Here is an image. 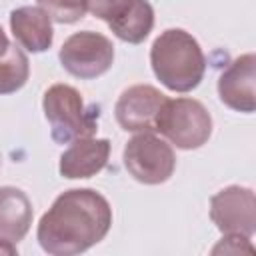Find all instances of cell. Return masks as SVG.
I'll return each instance as SVG.
<instances>
[{
	"label": "cell",
	"instance_id": "cell-1",
	"mask_svg": "<svg viewBox=\"0 0 256 256\" xmlns=\"http://www.w3.org/2000/svg\"><path fill=\"white\" fill-rule=\"evenodd\" d=\"M112 226L110 202L92 188H70L42 214L36 240L52 256H76L102 242Z\"/></svg>",
	"mask_w": 256,
	"mask_h": 256
},
{
	"label": "cell",
	"instance_id": "cell-2",
	"mask_svg": "<svg viewBox=\"0 0 256 256\" xmlns=\"http://www.w3.org/2000/svg\"><path fill=\"white\" fill-rule=\"evenodd\" d=\"M150 66L154 76L168 90L190 92L204 78L206 56L190 32L182 28H168L152 42Z\"/></svg>",
	"mask_w": 256,
	"mask_h": 256
},
{
	"label": "cell",
	"instance_id": "cell-3",
	"mask_svg": "<svg viewBox=\"0 0 256 256\" xmlns=\"http://www.w3.org/2000/svg\"><path fill=\"white\" fill-rule=\"evenodd\" d=\"M42 110L50 124V136L58 144L94 136L98 130V108L86 106L82 94L70 84H52L44 92Z\"/></svg>",
	"mask_w": 256,
	"mask_h": 256
},
{
	"label": "cell",
	"instance_id": "cell-4",
	"mask_svg": "<svg viewBox=\"0 0 256 256\" xmlns=\"http://www.w3.org/2000/svg\"><path fill=\"white\" fill-rule=\"evenodd\" d=\"M154 130L180 150H196L212 136V116L200 100L166 98Z\"/></svg>",
	"mask_w": 256,
	"mask_h": 256
},
{
	"label": "cell",
	"instance_id": "cell-5",
	"mask_svg": "<svg viewBox=\"0 0 256 256\" xmlns=\"http://www.w3.org/2000/svg\"><path fill=\"white\" fill-rule=\"evenodd\" d=\"M122 160L128 174L136 182L148 186L164 184L176 168V154L172 146L152 132H136V136L126 142Z\"/></svg>",
	"mask_w": 256,
	"mask_h": 256
},
{
	"label": "cell",
	"instance_id": "cell-6",
	"mask_svg": "<svg viewBox=\"0 0 256 256\" xmlns=\"http://www.w3.org/2000/svg\"><path fill=\"white\" fill-rule=\"evenodd\" d=\"M58 60L68 74L80 80H94L110 70L114 62V44L108 36L94 30L74 32L60 46Z\"/></svg>",
	"mask_w": 256,
	"mask_h": 256
},
{
	"label": "cell",
	"instance_id": "cell-7",
	"mask_svg": "<svg viewBox=\"0 0 256 256\" xmlns=\"http://www.w3.org/2000/svg\"><path fill=\"white\" fill-rule=\"evenodd\" d=\"M210 220L222 234H242L252 238L256 232V194L246 186H226L210 198Z\"/></svg>",
	"mask_w": 256,
	"mask_h": 256
},
{
	"label": "cell",
	"instance_id": "cell-8",
	"mask_svg": "<svg viewBox=\"0 0 256 256\" xmlns=\"http://www.w3.org/2000/svg\"><path fill=\"white\" fill-rule=\"evenodd\" d=\"M164 100L166 96L158 88L150 84H134L116 100V122L126 132H152Z\"/></svg>",
	"mask_w": 256,
	"mask_h": 256
},
{
	"label": "cell",
	"instance_id": "cell-9",
	"mask_svg": "<svg viewBox=\"0 0 256 256\" xmlns=\"http://www.w3.org/2000/svg\"><path fill=\"white\" fill-rule=\"evenodd\" d=\"M256 56L242 54L222 70L218 78V98L224 106L236 112L252 114L256 110Z\"/></svg>",
	"mask_w": 256,
	"mask_h": 256
},
{
	"label": "cell",
	"instance_id": "cell-10",
	"mask_svg": "<svg viewBox=\"0 0 256 256\" xmlns=\"http://www.w3.org/2000/svg\"><path fill=\"white\" fill-rule=\"evenodd\" d=\"M110 156V140L108 138H80L70 142V148H66L60 154L58 172L62 178L68 180H80V178H92L98 172L104 170Z\"/></svg>",
	"mask_w": 256,
	"mask_h": 256
},
{
	"label": "cell",
	"instance_id": "cell-11",
	"mask_svg": "<svg viewBox=\"0 0 256 256\" xmlns=\"http://www.w3.org/2000/svg\"><path fill=\"white\" fill-rule=\"evenodd\" d=\"M10 30L20 48L40 54L54 42L52 18L40 6H20L10 12Z\"/></svg>",
	"mask_w": 256,
	"mask_h": 256
},
{
	"label": "cell",
	"instance_id": "cell-12",
	"mask_svg": "<svg viewBox=\"0 0 256 256\" xmlns=\"http://www.w3.org/2000/svg\"><path fill=\"white\" fill-rule=\"evenodd\" d=\"M34 208L24 190L0 186V240L18 244L30 230Z\"/></svg>",
	"mask_w": 256,
	"mask_h": 256
},
{
	"label": "cell",
	"instance_id": "cell-13",
	"mask_svg": "<svg viewBox=\"0 0 256 256\" xmlns=\"http://www.w3.org/2000/svg\"><path fill=\"white\" fill-rule=\"evenodd\" d=\"M108 28L122 42L140 44L148 38L154 28V8L148 0H134L132 8L118 20L110 22Z\"/></svg>",
	"mask_w": 256,
	"mask_h": 256
},
{
	"label": "cell",
	"instance_id": "cell-14",
	"mask_svg": "<svg viewBox=\"0 0 256 256\" xmlns=\"http://www.w3.org/2000/svg\"><path fill=\"white\" fill-rule=\"evenodd\" d=\"M28 76L30 62L26 52L20 46L10 44L6 54L0 58V96L18 92L28 82Z\"/></svg>",
	"mask_w": 256,
	"mask_h": 256
},
{
	"label": "cell",
	"instance_id": "cell-15",
	"mask_svg": "<svg viewBox=\"0 0 256 256\" xmlns=\"http://www.w3.org/2000/svg\"><path fill=\"white\" fill-rule=\"evenodd\" d=\"M38 6L60 24H74L86 14V0H36Z\"/></svg>",
	"mask_w": 256,
	"mask_h": 256
},
{
	"label": "cell",
	"instance_id": "cell-16",
	"mask_svg": "<svg viewBox=\"0 0 256 256\" xmlns=\"http://www.w3.org/2000/svg\"><path fill=\"white\" fill-rule=\"evenodd\" d=\"M132 4L134 0H86V12L110 24L124 16L132 8Z\"/></svg>",
	"mask_w": 256,
	"mask_h": 256
},
{
	"label": "cell",
	"instance_id": "cell-17",
	"mask_svg": "<svg viewBox=\"0 0 256 256\" xmlns=\"http://www.w3.org/2000/svg\"><path fill=\"white\" fill-rule=\"evenodd\" d=\"M254 254V246L248 236L242 234H224L220 242L212 248V254Z\"/></svg>",
	"mask_w": 256,
	"mask_h": 256
},
{
	"label": "cell",
	"instance_id": "cell-18",
	"mask_svg": "<svg viewBox=\"0 0 256 256\" xmlns=\"http://www.w3.org/2000/svg\"><path fill=\"white\" fill-rule=\"evenodd\" d=\"M0 254H18V248H16V244H12V242L0 240Z\"/></svg>",
	"mask_w": 256,
	"mask_h": 256
},
{
	"label": "cell",
	"instance_id": "cell-19",
	"mask_svg": "<svg viewBox=\"0 0 256 256\" xmlns=\"http://www.w3.org/2000/svg\"><path fill=\"white\" fill-rule=\"evenodd\" d=\"M8 46H10V40H8L6 32H4V30H2V26H0V58H2L4 54H6Z\"/></svg>",
	"mask_w": 256,
	"mask_h": 256
}]
</instances>
